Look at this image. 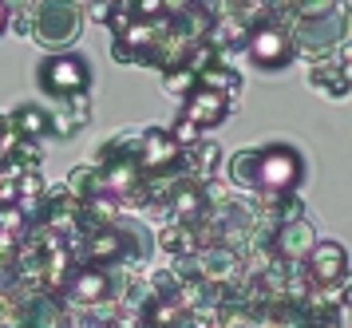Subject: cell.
Here are the masks:
<instances>
[{
  "mask_svg": "<svg viewBox=\"0 0 352 328\" xmlns=\"http://www.w3.org/2000/svg\"><path fill=\"white\" fill-rule=\"evenodd\" d=\"M198 87L218 91V95H234V99H238L241 87H245V79H241L238 67H226V63H206V67L198 72Z\"/></svg>",
  "mask_w": 352,
  "mask_h": 328,
  "instance_id": "11",
  "label": "cell"
},
{
  "mask_svg": "<svg viewBox=\"0 0 352 328\" xmlns=\"http://www.w3.org/2000/svg\"><path fill=\"white\" fill-rule=\"evenodd\" d=\"M32 36L36 44L44 47H67L80 40L83 32V8L80 0H40L32 4Z\"/></svg>",
  "mask_w": 352,
  "mask_h": 328,
  "instance_id": "1",
  "label": "cell"
},
{
  "mask_svg": "<svg viewBox=\"0 0 352 328\" xmlns=\"http://www.w3.org/2000/svg\"><path fill=\"white\" fill-rule=\"evenodd\" d=\"M230 111H238V99L218 95V91H206V87H194V91L182 99V119H190L198 131L218 127L226 115H230Z\"/></svg>",
  "mask_w": 352,
  "mask_h": 328,
  "instance_id": "7",
  "label": "cell"
},
{
  "mask_svg": "<svg viewBox=\"0 0 352 328\" xmlns=\"http://www.w3.org/2000/svg\"><path fill=\"white\" fill-rule=\"evenodd\" d=\"M166 131H170V139H175L182 151H190L194 142H202V131H198L190 119H182V115H178V123H175V127H166Z\"/></svg>",
  "mask_w": 352,
  "mask_h": 328,
  "instance_id": "18",
  "label": "cell"
},
{
  "mask_svg": "<svg viewBox=\"0 0 352 328\" xmlns=\"http://www.w3.org/2000/svg\"><path fill=\"white\" fill-rule=\"evenodd\" d=\"M198 87V72L194 67H186V63H175V67H166L162 72V91H170V95H186Z\"/></svg>",
  "mask_w": 352,
  "mask_h": 328,
  "instance_id": "16",
  "label": "cell"
},
{
  "mask_svg": "<svg viewBox=\"0 0 352 328\" xmlns=\"http://www.w3.org/2000/svg\"><path fill=\"white\" fill-rule=\"evenodd\" d=\"M127 8H131L135 20H162V16H166V4H162V0H131Z\"/></svg>",
  "mask_w": 352,
  "mask_h": 328,
  "instance_id": "19",
  "label": "cell"
},
{
  "mask_svg": "<svg viewBox=\"0 0 352 328\" xmlns=\"http://www.w3.org/2000/svg\"><path fill=\"white\" fill-rule=\"evenodd\" d=\"M8 123L16 127L24 139H44L52 127V115L44 107H36V103H24V107H16L12 115H8Z\"/></svg>",
  "mask_w": 352,
  "mask_h": 328,
  "instance_id": "12",
  "label": "cell"
},
{
  "mask_svg": "<svg viewBox=\"0 0 352 328\" xmlns=\"http://www.w3.org/2000/svg\"><path fill=\"white\" fill-rule=\"evenodd\" d=\"M20 166H28V171H40V162H44V142L40 139H20L16 151H12Z\"/></svg>",
  "mask_w": 352,
  "mask_h": 328,
  "instance_id": "17",
  "label": "cell"
},
{
  "mask_svg": "<svg viewBox=\"0 0 352 328\" xmlns=\"http://www.w3.org/2000/svg\"><path fill=\"white\" fill-rule=\"evenodd\" d=\"M111 8H115V0H91V4H87V12H83V20H96V24H103V20L111 16Z\"/></svg>",
  "mask_w": 352,
  "mask_h": 328,
  "instance_id": "20",
  "label": "cell"
},
{
  "mask_svg": "<svg viewBox=\"0 0 352 328\" xmlns=\"http://www.w3.org/2000/svg\"><path fill=\"white\" fill-rule=\"evenodd\" d=\"M349 67L344 63H333L329 56H317L313 67H309V83H313V91L329 95V99H344L349 95Z\"/></svg>",
  "mask_w": 352,
  "mask_h": 328,
  "instance_id": "9",
  "label": "cell"
},
{
  "mask_svg": "<svg viewBox=\"0 0 352 328\" xmlns=\"http://www.w3.org/2000/svg\"><path fill=\"white\" fill-rule=\"evenodd\" d=\"M305 273L313 285H333L349 277V253L340 241H313V250L305 253Z\"/></svg>",
  "mask_w": 352,
  "mask_h": 328,
  "instance_id": "6",
  "label": "cell"
},
{
  "mask_svg": "<svg viewBox=\"0 0 352 328\" xmlns=\"http://www.w3.org/2000/svg\"><path fill=\"white\" fill-rule=\"evenodd\" d=\"M305 182V155L289 142H270L257 151V178L254 190L261 194H293Z\"/></svg>",
  "mask_w": 352,
  "mask_h": 328,
  "instance_id": "2",
  "label": "cell"
},
{
  "mask_svg": "<svg viewBox=\"0 0 352 328\" xmlns=\"http://www.w3.org/2000/svg\"><path fill=\"white\" fill-rule=\"evenodd\" d=\"M313 241H317V230H313V221L305 218H289V221H277L270 230V253L273 257H281V261H305V253L313 250Z\"/></svg>",
  "mask_w": 352,
  "mask_h": 328,
  "instance_id": "5",
  "label": "cell"
},
{
  "mask_svg": "<svg viewBox=\"0 0 352 328\" xmlns=\"http://www.w3.org/2000/svg\"><path fill=\"white\" fill-rule=\"evenodd\" d=\"M8 28V4H4V0H0V32Z\"/></svg>",
  "mask_w": 352,
  "mask_h": 328,
  "instance_id": "22",
  "label": "cell"
},
{
  "mask_svg": "<svg viewBox=\"0 0 352 328\" xmlns=\"http://www.w3.org/2000/svg\"><path fill=\"white\" fill-rule=\"evenodd\" d=\"M111 60L115 63H139V52H131L127 44H119V40H115V44H111Z\"/></svg>",
  "mask_w": 352,
  "mask_h": 328,
  "instance_id": "21",
  "label": "cell"
},
{
  "mask_svg": "<svg viewBox=\"0 0 352 328\" xmlns=\"http://www.w3.org/2000/svg\"><path fill=\"white\" fill-rule=\"evenodd\" d=\"M254 178H257V151H238L230 158V182L238 190H254Z\"/></svg>",
  "mask_w": 352,
  "mask_h": 328,
  "instance_id": "15",
  "label": "cell"
},
{
  "mask_svg": "<svg viewBox=\"0 0 352 328\" xmlns=\"http://www.w3.org/2000/svg\"><path fill=\"white\" fill-rule=\"evenodd\" d=\"M182 162H186V178L190 182L218 178V171H222V146L202 139V142H194L190 151H182Z\"/></svg>",
  "mask_w": 352,
  "mask_h": 328,
  "instance_id": "10",
  "label": "cell"
},
{
  "mask_svg": "<svg viewBox=\"0 0 352 328\" xmlns=\"http://www.w3.org/2000/svg\"><path fill=\"white\" fill-rule=\"evenodd\" d=\"M67 190L76 194V198H91V194H107V182H103V171H99L96 162H83L76 171L67 174Z\"/></svg>",
  "mask_w": 352,
  "mask_h": 328,
  "instance_id": "13",
  "label": "cell"
},
{
  "mask_svg": "<svg viewBox=\"0 0 352 328\" xmlns=\"http://www.w3.org/2000/svg\"><path fill=\"white\" fill-rule=\"evenodd\" d=\"M115 4H131V0H115Z\"/></svg>",
  "mask_w": 352,
  "mask_h": 328,
  "instance_id": "23",
  "label": "cell"
},
{
  "mask_svg": "<svg viewBox=\"0 0 352 328\" xmlns=\"http://www.w3.org/2000/svg\"><path fill=\"white\" fill-rule=\"evenodd\" d=\"M245 52L257 60V67H265V72H281L289 63L297 60V40H293V32L285 24H254L250 36H245Z\"/></svg>",
  "mask_w": 352,
  "mask_h": 328,
  "instance_id": "3",
  "label": "cell"
},
{
  "mask_svg": "<svg viewBox=\"0 0 352 328\" xmlns=\"http://www.w3.org/2000/svg\"><path fill=\"white\" fill-rule=\"evenodd\" d=\"M155 241H159V250L170 253V257H178V253H194V234H190V226H182V221H166Z\"/></svg>",
  "mask_w": 352,
  "mask_h": 328,
  "instance_id": "14",
  "label": "cell"
},
{
  "mask_svg": "<svg viewBox=\"0 0 352 328\" xmlns=\"http://www.w3.org/2000/svg\"><path fill=\"white\" fill-rule=\"evenodd\" d=\"M111 269H99V265H83L80 273H72V281H67V297L72 305H99V300L111 297Z\"/></svg>",
  "mask_w": 352,
  "mask_h": 328,
  "instance_id": "8",
  "label": "cell"
},
{
  "mask_svg": "<svg viewBox=\"0 0 352 328\" xmlns=\"http://www.w3.org/2000/svg\"><path fill=\"white\" fill-rule=\"evenodd\" d=\"M40 87L56 99H67L76 91H91V63L80 52H60L40 63Z\"/></svg>",
  "mask_w": 352,
  "mask_h": 328,
  "instance_id": "4",
  "label": "cell"
}]
</instances>
